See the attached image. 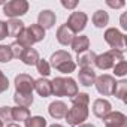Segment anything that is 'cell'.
Returning a JSON list of instances; mask_svg holds the SVG:
<instances>
[{"instance_id": "obj_13", "label": "cell", "mask_w": 127, "mask_h": 127, "mask_svg": "<svg viewBox=\"0 0 127 127\" xmlns=\"http://www.w3.org/2000/svg\"><path fill=\"white\" fill-rule=\"evenodd\" d=\"M55 20H57L55 14L49 9H45V11H40L37 15V26H40L43 30H48V29L54 27Z\"/></svg>"}, {"instance_id": "obj_5", "label": "cell", "mask_w": 127, "mask_h": 127, "mask_svg": "<svg viewBox=\"0 0 127 127\" xmlns=\"http://www.w3.org/2000/svg\"><path fill=\"white\" fill-rule=\"evenodd\" d=\"M124 60V54L123 51H118V49H109L100 55L96 57V61H94V66L100 70H108V69H112L118 61Z\"/></svg>"}, {"instance_id": "obj_32", "label": "cell", "mask_w": 127, "mask_h": 127, "mask_svg": "<svg viewBox=\"0 0 127 127\" xmlns=\"http://www.w3.org/2000/svg\"><path fill=\"white\" fill-rule=\"evenodd\" d=\"M61 6L66 9H75L78 6V0H61Z\"/></svg>"}, {"instance_id": "obj_2", "label": "cell", "mask_w": 127, "mask_h": 127, "mask_svg": "<svg viewBox=\"0 0 127 127\" xmlns=\"http://www.w3.org/2000/svg\"><path fill=\"white\" fill-rule=\"evenodd\" d=\"M52 85V94L57 97H75L79 90H78V84L73 78H64V76H57L51 81Z\"/></svg>"}, {"instance_id": "obj_34", "label": "cell", "mask_w": 127, "mask_h": 127, "mask_svg": "<svg viewBox=\"0 0 127 127\" xmlns=\"http://www.w3.org/2000/svg\"><path fill=\"white\" fill-rule=\"evenodd\" d=\"M106 5L109 8H114V9H120V8H124V2L123 0H118V2H112V0H106Z\"/></svg>"}, {"instance_id": "obj_37", "label": "cell", "mask_w": 127, "mask_h": 127, "mask_svg": "<svg viewBox=\"0 0 127 127\" xmlns=\"http://www.w3.org/2000/svg\"><path fill=\"white\" fill-rule=\"evenodd\" d=\"M6 127H21V126H20V124H17V123H9Z\"/></svg>"}, {"instance_id": "obj_12", "label": "cell", "mask_w": 127, "mask_h": 127, "mask_svg": "<svg viewBox=\"0 0 127 127\" xmlns=\"http://www.w3.org/2000/svg\"><path fill=\"white\" fill-rule=\"evenodd\" d=\"M111 111H112V105H111L109 100H106V99H96L93 102V114L97 118L103 120Z\"/></svg>"}, {"instance_id": "obj_1", "label": "cell", "mask_w": 127, "mask_h": 127, "mask_svg": "<svg viewBox=\"0 0 127 127\" xmlns=\"http://www.w3.org/2000/svg\"><path fill=\"white\" fill-rule=\"evenodd\" d=\"M88 105H90V96L87 93H78L75 97H72V108L67 109L66 114V121L72 127L79 126L85 123L88 118Z\"/></svg>"}, {"instance_id": "obj_14", "label": "cell", "mask_w": 127, "mask_h": 127, "mask_svg": "<svg viewBox=\"0 0 127 127\" xmlns=\"http://www.w3.org/2000/svg\"><path fill=\"white\" fill-rule=\"evenodd\" d=\"M96 78H97V75H96V72H94L93 67H82L78 72V81L84 87H91L94 84Z\"/></svg>"}, {"instance_id": "obj_15", "label": "cell", "mask_w": 127, "mask_h": 127, "mask_svg": "<svg viewBox=\"0 0 127 127\" xmlns=\"http://www.w3.org/2000/svg\"><path fill=\"white\" fill-rule=\"evenodd\" d=\"M96 57H97V54H96L94 51L87 49V51L78 54L75 64H78L81 69H82V67H93V66H94V61H96Z\"/></svg>"}, {"instance_id": "obj_31", "label": "cell", "mask_w": 127, "mask_h": 127, "mask_svg": "<svg viewBox=\"0 0 127 127\" xmlns=\"http://www.w3.org/2000/svg\"><path fill=\"white\" fill-rule=\"evenodd\" d=\"M0 120H2V121H12L11 106H2V108H0Z\"/></svg>"}, {"instance_id": "obj_36", "label": "cell", "mask_w": 127, "mask_h": 127, "mask_svg": "<svg viewBox=\"0 0 127 127\" xmlns=\"http://www.w3.org/2000/svg\"><path fill=\"white\" fill-rule=\"evenodd\" d=\"M78 127H96L94 124H88V123H82V124H79Z\"/></svg>"}, {"instance_id": "obj_9", "label": "cell", "mask_w": 127, "mask_h": 127, "mask_svg": "<svg viewBox=\"0 0 127 127\" xmlns=\"http://www.w3.org/2000/svg\"><path fill=\"white\" fill-rule=\"evenodd\" d=\"M87 23H88L87 14H85V12H81V11H75V12H72V14L69 15L66 26H67V27L70 29V32L75 34V33H81V32L85 29Z\"/></svg>"}, {"instance_id": "obj_21", "label": "cell", "mask_w": 127, "mask_h": 127, "mask_svg": "<svg viewBox=\"0 0 127 127\" xmlns=\"http://www.w3.org/2000/svg\"><path fill=\"white\" fill-rule=\"evenodd\" d=\"M6 27H8V36H11V37H18L23 33V30L26 29V26L21 20H9L6 23Z\"/></svg>"}, {"instance_id": "obj_17", "label": "cell", "mask_w": 127, "mask_h": 127, "mask_svg": "<svg viewBox=\"0 0 127 127\" xmlns=\"http://www.w3.org/2000/svg\"><path fill=\"white\" fill-rule=\"evenodd\" d=\"M48 112H49V115L52 118L61 120V118H64L66 114H67V105L64 102H61V100H55V102H52L48 106Z\"/></svg>"}, {"instance_id": "obj_10", "label": "cell", "mask_w": 127, "mask_h": 127, "mask_svg": "<svg viewBox=\"0 0 127 127\" xmlns=\"http://www.w3.org/2000/svg\"><path fill=\"white\" fill-rule=\"evenodd\" d=\"M115 78L108 75V73H103L100 76L96 78L94 81V85H96V90L102 94V96H112L114 93V88H115Z\"/></svg>"}, {"instance_id": "obj_18", "label": "cell", "mask_w": 127, "mask_h": 127, "mask_svg": "<svg viewBox=\"0 0 127 127\" xmlns=\"http://www.w3.org/2000/svg\"><path fill=\"white\" fill-rule=\"evenodd\" d=\"M55 36H57V40H58L61 45H64V46L70 45L72 40H73V37H75V34L70 32V29H69L66 24H63V26H60V27L57 29Z\"/></svg>"}, {"instance_id": "obj_35", "label": "cell", "mask_w": 127, "mask_h": 127, "mask_svg": "<svg viewBox=\"0 0 127 127\" xmlns=\"http://www.w3.org/2000/svg\"><path fill=\"white\" fill-rule=\"evenodd\" d=\"M121 27H123V30H127V24H126V15H123V17H121Z\"/></svg>"}, {"instance_id": "obj_24", "label": "cell", "mask_w": 127, "mask_h": 127, "mask_svg": "<svg viewBox=\"0 0 127 127\" xmlns=\"http://www.w3.org/2000/svg\"><path fill=\"white\" fill-rule=\"evenodd\" d=\"M112 96L118 97L120 100L126 102V96H127V81H120V82H115V88H114V93Z\"/></svg>"}, {"instance_id": "obj_4", "label": "cell", "mask_w": 127, "mask_h": 127, "mask_svg": "<svg viewBox=\"0 0 127 127\" xmlns=\"http://www.w3.org/2000/svg\"><path fill=\"white\" fill-rule=\"evenodd\" d=\"M43 37H45V30L37 24H32L23 30V33L18 36L17 42L24 48H30L32 45L43 40Z\"/></svg>"}, {"instance_id": "obj_20", "label": "cell", "mask_w": 127, "mask_h": 127, "mask_svg": "<svg viewBox=\"0 0 127 127\" xmlns=\"http://www.w3.org/2000/svg\"><path fill=\"white\" fill-rule=\"evenodd\" d=\"M72 49L76 52V54H81L84 51H87L90 48V39L88 36H84V34H79V36H75L73 40H72Z\"/></svg>"}, {"instance_id": "obj_27", "label": "cell", "mask_w": 127, "mask_h": 127, "mask_svg": "<svg viewBox=\"0 0 127 127\" xmlns=\"http://www.w3.org/2000/svg\"><path fill=\"white\" fill-rule=\"evenodd\" d=\"M36 67H37V72L42 75V78H46L49 73H51V66L49 63L43 58H39V61L36 63Z\"/></svg>"}, {"instance_id": "obj_40", "label": "cell", "mask_w": 127, "mask_h": 127, "mask_svg": "<svg viewBox=\"0 0 127 127\" xmlns=\"http://www.w3.org/2000/svg\"><path fill=\"white\" fill-rule=\"evenodd\" d=\"M0 5H5V2H2V0H0Z\"/></svg>"}, {"instance_id": "obj_26", "label": "cell", "mask_w": 127, "mask_h": 127, "mask_svg": "<svg viewBox=\"0 0 127 127\" xmlns=\"http://www.w3.org/2000/svg\"><path fill=\"white\" fill-rule=\"evenodd\" d=\"M14 58L11 45H0V63H9Z\"/></svg>"}, {"instance_id": "obj_16", "label": "cell", "mask_w": 127, "mask_h": 127, "mask_svg": "<svg viewBox=\"0 0 127 127\" xmlns=\"http://www.w3.org/2000/svg\"><path fill=\"white\" fill-rule=\"evenodd\" d=\"M34 90H36V93H37L42 99L52 96V85H51V81L46 79V78L34 79Z\"/></svg>"}, {"instance_id": "obj_38", "label": "cell", "mask_w": 127, "mask_h": 127, "mask_svg": "<svg viewBox=\"0 0 127 127\" xmlns=\"http://www.w3.org/2000/svg\"><path fill=\"white\" fill-rule=\"evenodd\" d=\"M49 127H64V126H61V124H51Z\"/></svg>"}, {"instance_id": "obj_28", "label": "cell", "mask_w": 127, "mask_h": 127, "mask_svg": "<svg viewBox=\"0 0 127 127\" xmlns=\"http://www.w3.org/2000/svg\"><path fill=\"white\" fill-rule=\"evenodd\" d=\"M112 69H114L115 76H121V78H123V76H126V75H127V61H126V60L118 61Z\"/></svg>"}, {"instance_id": "obj_39", "label": "cell", "mask_w": 127, "mask_h": 127, "mask_svg": "<svg viewBox=\"0 0 127 127\" xmlns=\"http://www.w3.org/2000/svg\"><path fill=\"white\" fill-rule=\"evenodd\" d=\"M0 127H3V121L2 120H0Z\"/></svg>"}, {"instance_id": "obj_30", "label": "cell", "mask_w": 127, "mask_h": 127, "mask_svg": "<svg viewBox=\"0 0 127 127\" xmlns=\"http://www.w3.org/2000/svg\"><path fill=\"white\" fill-rule=\"evenodd\" d=\"M8 88H9V79L2 70H0V94L8 91Z\"/></svg>"}, {"instance_id": "obj_19", "label": "cell", "mask_w": 127, "mask_h": 127, "mask_svg": "<svg viewBox=\"0 0 127 127\" xmlns=\"http://www.w3.org/2000/svg\"><path fill=\"white\" fill-rule=\"evenodd\" d=\"M20 60L27 66H36V63L39 61V52L34 49V48H26L20 57Z\"/></svg>"}, {"instance_id": "obj_8", "label": "cell", "mask_w": 127, "mask_h": 127, "mask_svg": "<svg viewBox=\"0 0 127 127\" xmlns=\"http://www.w3.org/2000/svg\"><path fill=\"white\" fill-rule=\"evenodd\" d=\"M15 93L30 96L34 90V79L29 73H20L15 76Z\"/></svg>"}, {"instance_id": "obj_22", "label": "cell", "mask_w": 127, "mask_h": 127, "mask_svg": "<svg viewBox=\"0 0 127 127\" xmlns=\"http://www.w3.org/2000/svg\"><path fill=\"white\" fill-rule=\"evenodd\" d=\"M11 117L12 121H26L30 117V109L23 106H11Z\"/></svg>"}, {"instance_id": "obj_3", "label": "cell", "mask_w": 127, "mask_h": 127, "mask_svg": "<svg viewBox=\"0 0 127 127\" xmlns=\"http://www.w3.org/2000/svg\"><path fill=\"white\" fill-rule=\"evenodd\" d=\"M48 63H49V66H52L55 70H58L61 73H72L76 69V64H75L72 55L67 51H64V49L55 51L51 55V58H49Z\"/></svg>"}, {"instance_id": "obj_23", "label": "cell", "mask_w": 127, "mask_h": 127, "mask_svg": "<svg viewBox=\"0 0 127 127\" xmlns=\"http://www.w3.org/2000/svg\"><path fill=\"white\" fill-rule=\"evenodd\" d=\"M93 24L97 27V29H103V27H106L108 26V23H109V15H108V12L106 11H102V9H99V11H96L94 14H93Z\"/></svg>"}, {"instance_id": "obj_25", "label": "cell", "mask_w": 127, "mask_h": 127, "mask_svg": "<svg viewBox=\"0 0 127 127\" xmlns=\"http://www.w3.org/2000/svg\"><path fill=\"white\" fill-rule=\"evenodd\" d=\"M24 123H26V127H46V120L40 115L29 117Z\"/></svg>"}, {"instance_id": "obj_7", "label": "cell", "mask_w": 127, "mask_h": 127, "mask_svg": "<svg viewBox=\"0 0 127 127\" xmlns=\"http://www.w3.org/2000/svg\"><path fill=\"white\" fill-rule=\"evenodd\" d=\"M105 42L111 46V49H118V51H123L126 48V36L124 33H121L118 29L115 27H109L106 29L105 34Z\"/></svg>"}, {"instance_id": "obj_11", "label": "cell", "mask_w": 127, "mask_h": 127, "mask_svg": "<svg viewBox=\"0 0 127 127\" xmlns=\"http://www.w3.org/2000/svg\"><path fill=\"white\" fill-rule=\"evenodd\" d=\"M103 123H105V127H127V117L123 112L111 111L103 118Z\"/></svg>"}, {"instance_id": "obj_6", "label": "cell", "mask_w": 127, "mask_h": 127, "mask_svg": "<svg viewBox=\"0 0 127 127\" xmlns=\"http://www.w3.org/2000/svg\"><path fill=\"white\" fill-rule=\"evenodd\" d=\"M29 6L27 0H11L3 5V14L11 20H18L29 12Z\"/></svg>"}, {"instance_id": "obj_29", "label": "cell", "mask_w": 127, "mask_h": 127, "mask_svg": "<svg viewBox=\"0 0 127 127\" xmlns=\"http://www.w3.org/2000/svg\"><path fill=\"white\" fill-rule=\"evenodd\" d=\"M24 49H26V48H24V46H21V45H20L17 40H15V42L11 45V51H12V55H14V58H20Z\"/></svg>"}, {"instance_id": "obj_33", "label": "cell", "mask_w": 127, "mask_h": 127, "mask_svg": "<svg viewBox=\"0 0 127 127\" xmlns=\"http://www.w3.org/2000/svg\"><path fill=\"white\" fill-rule=\"evenodd\" d=\"M5 37H8V27L5 21L0 20V40H3Z\"/></svg>"}]
</instances>
